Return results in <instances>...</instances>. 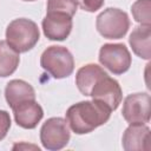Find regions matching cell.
<instances>
[{
	"label": "cell",
	"mask_w": 151,
	"mask_h": 151,
	"mask_svg": "<svg viewBox=\"0 0 151 151\" xmlns=\"http://www.w3.org/2000/svg\"><path fill=\"white\" fill-rule=\"evenodd\" d=\"M111 109L98 100H84L71 105L66 111V122L77 134H86L104 125L111 117Z\"/></svg>",
	"instance_id": "6da1fadb"
},
{
	"label": "cell",
	"mask_w": 151,
	"mask_h": 151,
	"mask_svg": "<svg viewBox=\"0 0 151 151\" xmlns=\"http://www.w3.org/2000/svg\"><path fill=\"white\" fill-rule=\"evenodd\" d=\"M40 32L38 25L27 18L12 20L6 28V41L18 53L32 50L39 41Z\"/></svg>",
	"instance_id": "7a4b0ae2"
},
{
	"label": "cell",
	"mask_w": 151,
	"mask_h": 151,
	"mask_svg": "<svg viewBox=\"0 0 151 151\" xmlns=\"http://www.w3.org/2000/svg\"><path fill=\"white\" fill-rule=\"evenodd\" d=\"M40 66L54 79L67 78L74 70V58L64 46H48L40 57Z\"/></svg>",
	"instance_id": "3957f363"
},
{
	"label": "cell",
	"mask_w": 151,
	"mask_h": 151,
	"mask_svg": "<svg viewBox=\"0 0 151 151\" xmlns=\"http://www.w3.org/2000/svg\"><path fill=\"white\" fill-rule=\"evenodd\" d=\"M96 27L105 39H122L130 28V19L123 9L109 7L98 14Z\"/></svg>",
	"instance_id": "277c9868"
},
{
	"label": "cell",
	"mask_w": 151,
	"mask_h": 151,
	"mask_svg": "<svg viewBox=\"0 0 151 151\" xmlns=\"http://www.w3.org/2000/svg\"><path fill=\"white\" fill-rule=\"evenodd\" d=\"M70 138V126L61 117L48 118L40 129V142L46 150H61L68 144Z\"/></svg>",
	"instance_id": "5b68a950"
},
{
	"label": "cell",
	"mask_w": 151,
	"mask_h": 151,
	"mask_svg": "<svg viewBox=\"0 0 151 151\" xmlns=\"http://www.w3.org/2000/svg\"><path fill=\"white\" fill-rule=\"evenodd\" d=\"M99 63L116 76L129 71L132 58L124 44H104L99 50Z\"/></svg>",
	"instance_id": "8992f818"
},
{
	"label": "cell",
	"mask_w": 151,
	"mask_h": 151,
	"mask_svg": "<svg viewBox=\"0 0 151 151\" xmlns=\"http://www.w3.org/2000/svg\"><path fill=\"white\" fill-rule=\"evenodd\" d=\"M123 118L129 124H146L151 117V98L149 93L138 92L129 94L124 99Z\"/></svg>",
	"instance_id": "52a82bcc"
},
{
	"label": "cell",
	"mask_w": 151,
	"mask_h": 151,
	"mask_svg": "<svg viewBox=\"0 0 151 151\" xmlns=\"http://www.w3.org/2000/svg\"><path fill=\"white\" fill-rule=\"evenodd\" d=\"M90 97H92V99L94 100L104 103L111 109V111H114L122 103L123 91L119 83L106 74L98 79L93 85L90 92Z\"/></svg>",
	"instance_id": "ba28073f"
},
{
	"label": "cell",
	"mask_w": 151,
	"mask_h": 151,
	"mask_svg": "<svg viewBox=\"0 0 151 151\" xmlns=\"http://www.w3.org/2000/svg\"><path fill=\"white\" fill-rule=\"evenodd\" d=\"M41 26L42 32L47 39L54 41H63L67 39L72 31V17L65 13L50 12L46 13V17L42 19Z\"/></svg>",
	"instance_id": "9c48e42d"
},
{
	"label": "cell",
	"mask_w": 151,
	"mask_h": 151,
	"mask_svg": "<svg viewBox=\"0 0 151 151\" xmlns=\"http://www.w3.org/2000/svg\"><path fill=\"white\" fill-rule=\"evenodd\" d=\"M12 111L17 125L27 130L35 129L44 117V110L35 99L22 101L15 105Z\"/></svg>",
	"instance_id": "30bf717a"
},
{
	"label": "cell",
	"mask_w": 151,
	"mask_h": 151,
	"mask_svg": "<svg viewBox=\"0 0 151 151\" xmlns=\"http://www.w3.org/2000/svg\"><path fill=\"white\" fill-rule=\"evenodd\" d=\"M122 145L126 151L150 150V127L145 124H130L123 133Z\"/></svg>",
	"instance_id": "8fae6325"
},
{
	"label": "cell",
	"mask_w": 151,
	"mask_h": 151,
	"mask_svg": "<svg viewBox=\"0 0 151 151\" xmlns=\"http://www.w3.org/2000/svg\"><path fill=\"white\" fill-rule=\"evenodd\" d=\"M5 99L11 109L15 105L35 99V91L31 84L22 79H13L7 83L5 87Z\"/></svg>",
	"instance_id": "7c38bea8"
},
{
	"label": "cell",
	"mask_w": 151,
	"mask_h": 151,
	"mask_svg": "<svg viewBox=\"0 0 151 151\" xmlns=\"http://www.w3.org/2000/svg\"><path fill=\"white\" fill-rule=\"evenodd\" d=\"M129 44L137 57L149 60L151 58V25L134 27L130 34Z\"/></svg>",
	"instance_id": "4fadbf2b"
},
{
	"label": "cell",
	"mask_w": 151,
	"mask_h": 151,
	"mask_svg": "<svg viewBox=\"0 0 151 151\" xmlns=\"http://www.w3.org/2000/svg\"><path fill=\"white\" fill-rule=\"evenodd\" d=\"M106 74L107 73L104 71V68L101 66H99L97 64H86L77 71L76 85L81 94L88 97L91 88L97 83V80Z\"/></svg>",
	"instance_id": "5bb4252c"
},
{
	"label": "cell",
	"mask_w": 151,
	"mask_h": 151,
	"mask_svg": "<svg viewBox=\"0 0 151 151\" xmlns=\"http://www.w3.org/2000/svg\"><path fill=\"white\" fill-rule=\"evenodd\" d=\"M20 63L19 53L13 50L6 40H0V78L12 76Z\"/></svg>",
	"instance_id": "9a60e30c"
},
{
	"label": "cell",
	"mask_w": 151,
	"mask_h": 151,
	"mask_svg": "<svg viewBox=\"0 0 151 151\" xmlns=\"http://www.w3.org/2000/svg\"><path fill=\"white\" fill-rule=\"evenodd\" d=\"M151 1L150 0H136L131 6L133 19L140 25H151Z\"/></svg>",
	"instance_id": "2e32d148"
},
{
	"label": "cell",
	"mask_w": 151,
	"mask_h": 151,
	"mask_svg": "<svg viewBox=\"0 0 151 151\" xmlns=\"http://www.w3.org/2000/svg\"><path fill=\"white\" fill-rule=\"evenodd\" d=\"M78 8V4L76 0H47L46 11L50 12H58L65 13L73 18Z\"/></svg>",
	"instance_id": "e0dca14e"
},
{
	"label": "cell",
	"mask_w": 151,
	"mask_h": 151,
	"mask_svg": "<svg viewBox=\"0 0 151 151\" xmlns=\"http://www.w3.org/2000/svg\"><path fill=\"white\" fill-rule=\"evenodd\" d=\"M77 4L80 6L81 9L93 13L98 9H100L105 2V0H76Z\"/></svg>",
	"instance_id": "ac0fdd59"
},
{
	"label": "cell",
	"mask_w": 151,
	"mask_h": 151,
	"mask_svg": "<svg viewBox=\"0 0 151 151\" xmlns=\"http://www.w3.org/2000/svg\"><path fill=\"white\" fill-rule=\"evenodd\" d=\"M11 117L6 110H0V140L4 139L11 129Z\"/></svg>",
	"instance_id": "d6986e66"
},
{
	"label": "cell",
	"mask_w": 151,
	"mask_h": 151,
	"mask_svg": "<svg viewBox=\"0 0 151 151\" xmlns=\"http://www.w3.org/2000/svg\"><path fill=\"white\" fill-rule=\"evenodd\" d=\"M22 1H37V0H22Z\"/></svg>",
	"instance_id": "ffe728a7"
}]
</instances>
